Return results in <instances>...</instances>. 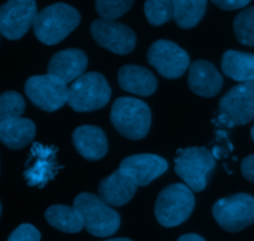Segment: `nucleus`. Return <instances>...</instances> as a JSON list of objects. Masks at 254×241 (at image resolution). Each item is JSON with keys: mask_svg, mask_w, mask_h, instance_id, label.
<instances>
[{"mask_svg": "<svg viewBox=\"0 0 254 241\" xmlns=\"http://www.w3.org/2000/svg\"><path fill=\"white\" fill-rule=\"evenodd\" d=\"M88 64L87 54L82 49L68 48L52 56L47 71L64 83H71L84 73Z\"/></svg>", "mask_w": 254, "mask_h": 241, "instance_id": "2eb2a0df", "label": "nucleus"}, {"mask_svg": "<svg viewBox=\"0 0 254 241\" xmlns=\"http://www.w3.org/2000/svg\"><path fill=\"white\" fill-rule=\"evenodd\" d=\"M25 93L35 106L44 111L59 110L67 103V83L52 74L30 77L25 83Z\"/></svg>", "mask_w": 254, "mask_h": 241, "instance_id": "1a4fd4ad", "label": "nucleus"}, {"mask_svg": "<svg viewBox=\"0 0 254 241\" xmlns=\"http://www.w3.org/2000/svg\"><path fill=\"white\" fill-rule=\"evenodd\" d=\"M216 6L223 10H237L247 6L251 0H211Z\"/></svg>", "mask_w": 254, "mask_h": 241, "instance_id": "c85d7f7f", "label": "nucleus"}, {"mask_svg": "<svg viewBox=\"0 0 254 241\" xmlns=\"http://www.w3.org/2000/svg\"><path fill=\"white\" fill-rule=\"evenodd\" d=\"M81 15L73 6L56 2L37 12L34 21V32L40 42L56 45L66 39L79 25Z\"/></svg>", "mask_w": 254, "mask_h": 241, "instance_id": "f257e3e1", "label": "nucleus"}, {"mask_svg": "<svg viewBox=\"0 0 254 241\" xmlns=\"http://www.w3.org/2000/svg\"><path fill=\"white\" fill-rule=\"evenodd\" d=\"M31 151V165L25 171V178L29 186L42 187L56 172L55 151L41 145H35Z\"/></svg>", "mask_w": 254, "mask_h": 241, "instance_id": "6ab92c4d", "label": "nucleus"}, {"mask_svg": "<svg viewBox=\"0 0 254 241\" xmlns=\"http://www.w3.org/2000/svg\"><path fill=\"white\" fill-rule=\"evenodd\" d=\"M72 143L79 155L88 161L101 160L108 152L106 134L93 125L78 126L72 134Z\"/></svg>", "mask_w": 254, "mask_h": 241, "instance_id": "dca6fc26", "label": "nucleus"}, {"mask_svg": "<svg viewBox=\"0 0 254 241\" xmlns=\"http://www.w3.org/2000/svg\"><path fill=\"white\" fill-rule=\"evenodd\" d=\"M251 136H252L253 141H254V125L252 126V130H251Z\"/></svg>", "mask_w": 254, "mask_h": 241, "instance_id": "473e14b6", "label": "nucleus"}, {"mask_svg": "<svg viewBox=\"0 0 254 241\" xmlns=\"http://www.w3.org/2000/svg\"><path fill=\"white\" fill-rule=\"evenodd\" d=\"M118 83L122 89L140 96L155 93L158 81L149 69L135 64H126L118 72Z\"/></svg>", "mask_w": 254, "mask_h": 241, "instance_id": "a211bd4d", "label": "nucleus"}, {"mask_svg": "<svg viewBox=\"0 0 254 241\" xmlns=\"http://www.w3.org/2000/svg\"><path fill=\"white\" fill-rule=\"evenodd\" d=\"M241 171H242V175L246 180L254 183V155L248 156L242 161Z\"/></svg>", "mask_w": 254, "mask_h": 241, "instance_id": "c756f323", "label": "nucleus"}, {"mask_svg": "<svg viewBox=\"0 0 254 241\" xmlns=\"http://www.w3.org/2000/svg\"><path fill=\"white\" fill-rule=\"evenodd\" d=\"M134 0H96V10L101 19L117 20L131 7Z\"/></svg>", "mask_w": 254, "mask_h": 241, "instance_id": "bb28decb", "label": "nucleus"}, {"mask_svg": "<svg viewBox=\"0 0 254 241\" xmlns=\"http://www.w3.org/2000/svg\"><path fill=\"white\" fill-rule=\"evenodd\" d=\"M73 207L83 218L84 229L93 237L108 238L116 234L121 227L118 212L109 207L99 195L81 193L74 198Z\"/></svg>", "mask_w": 254, "mask_h": 241, "instance_id": "7ed1b4c3", "label": "nucleus"}, {"mask_svg": "<svg viewBox=\"0 0 254 241\" xmlns=\"http://www.w3.org/2000/svg\"><path fill=\"white\" fill-rule=\"evenodd\" d=\"M136 187L138 186L135 182L118 168L111 176L99 182L98 194L109 205L122 207L130 202L135 194Z\"/></svg>", "mask_w": 254, "mask_h": 241, "instance_id": "f3484780", "label": "nucleus"}, {"mask_svg": "<svg viewBox=\"0 0 254 241\" xmlns=\"http://www.w3.org/2000/svg\"><path fill=\"white\" fill-rule=\"evenodd\" d=\"M236 37L245 46H254V6L243 9L233 22Z\"/></svg>", "mask_w": 254, "mask_h": 241, "instance_id": "393cba45", "label": "nucleus"}, {"mask_svg": "<svg viewBox=\"0 0 254 241\" xmlns=\"http://www.w3.org/2000/svg\"><path fill=\"white\" fill-rule=\"evenodd\" d=\"M195 197L192 190L184 183H174L164 188L155 203V218L164 228L183 224L192 214Z\"/></svg>", "mask_w": 254, "mask_h": 241, "instance_id": "20e7f679", "label": "nucleus"}, {"mask_svg": "<svg viewBox=\"0 0 254 241\" xmlns=\"http://www.w3.org/2000/svg\"><path fill=\"white\" fill-rule=\"evenodd\" d=\"M148 62L168 79L183 76L190 66V57L184 48L169 40H158L148 49Z\"/></svg>", "mask_w": 254, "mask_h": 241, "instance_id": "9d476101", "label": "nucleus"}, {"mask_svg": "<svg viewBox=\"0 0 254 241\" xmlns=\"http://www.w3.org/2000/svg\"><path fill=\"white\" fill-rule=\"evenodd\" d=\"M37 15L35 0H7L0 6V34L7 40H19L34 25Z\"/></svg>", "mask_w": 254, "mask_h": 241, "instance_id": "9b49d317", "label": "nucleus"}, {"mask_svg": "<svg viewBox=\"0 0 254 241\" xmlns=\"http://www.w3.org/2000/svg\"><path fill=\"white\" fill-rule=\"evenodd\" d=\"M212 214L223 230L241 232L254 223V197L248 193H236L221 198L213 204Z\"/></svg>", "mask_w": 254, "mask_h": 241, "instance_id": "6e6552de", "label": "nucleus"}, {"mask_svg": "<svg viewBox=\"0 0 254 241\" xmlns=\"http://www.w3.org/2000/svg\"><path fill=\"white\" fill-rule=\"evenodd\" d=\"M103 241H131L130 239H127V238H118V239H108Z\"/></svg>", "mask_w": 254, "mask_h": 241, "instance_id": "2f4dec72", "label": "nucleus"}, {"mask_svg": "<svg viewBox=\"0 0 254 241\" xmlns=\"http://www.w3.org/2000/svg\"><path fill=\"white\" fill-rule=\"evenodd\" d=\"M36 128L30 119L12 118L0 121V141L11 150H20L35 138Z\"/></svg>", "mask_w": 254, "mask_h": 241, "instance_id": "aec40b11", "label": "nucleus"}, {"mask_svg": "<svg viewBox=\"0 0 254 241\" xmlns=\"http://www.w3.org/2000/svg\"><path fill=\"white\" fill-rule=\"evenodd\" d=\"M254 119V81L242 82L227 92L218 104V121L227 128L246 125Z\"/></svg>", "mask_w": 254, "mask_h": 241, "instance_id": "0eeeda50", "label": "nucleus"}, {"mask_svg": "<svg viewBox=\"0 0 254 241\" xmlns=\"http://www.w3.org/2000/svg\"><path fill=\"white\" fill-rule=\"evenodd\" d=\"M41 234L31 224H21L10 234L7 241H40Z\"/></svg>", "mask_w": 254, "mask_h": 241, "instance_id": "cd10ccee", "label": "nucleus"}, {"mask_svg": "<svg viewBox=\"0 0 254 241\" xmlns=\"http://www.w3.org/2000/svg\"><path fill=\"white\" fill-rule=\"evenodd\" d=\"M168 161L153 153H138L124 158L119 170L135 182L138 187L150 185L168 171Z\"/></svg>", "mask_w": 254, "mask_h": 241, "instance_id": "ddd939ff", "label": "nucleus"}, {"mask_svg": "<svg viewBox=\"0 0 254 241\" xmlns=\"http://www.w3.org/2000/svg\"><path fill=\"white\" fill-rule=\"evenodd\" d=\"M222 72L237 82L254 81V53L228 49L221 61Z\"/></svg>", "mask_w": 254, "mask_h": 241, "instance_id": "412c9836", "label": "nucleus"}, {"mask_svg": "<svg viewBox=\"0 0 254 241\" xmlns=\"http://www.w3.org/2000/svg\"><path fill=\"white\" fill-rule=\"evenodd\" d=\"M213 153L205 147L179 150L175 158V172L193 192H202L215 170Z\"/></svg>", "mask_w": 254, "mask_h": 241, "instance_id": "423d86ee", "label": "nucleus"}, {"mask_svg": "<svg viewBox=\"0 0 254 241\" xmlns=\"http://www.w3.org/2000/svg\"><path fill=\"white\" fill-rule=\"evenodd\" d=\"M144 12L153 26H160L174 19L175 4L174 0H146Z\"/></svg>", "mask_w": 254, "mask_h": 241, "instance_id": "b1692460", "label": "nucleus"}, {"mask_svg": "<svg viewBox=\"0 0 254 241\" xmlns=\"http://www.w3.org/2000/svg\"><path fill=\"white\" fill-rule=\"evenodd\" d=\"M45 219L55 229L68 234H76L84 228L83 218L74 207L51 205L45 212Z\"/></svg>", "mask_w": 254, "mask_h": 241, "instance_id": "4be33fe9", "label": "nucleus"}, {"mask_svg": "<svg viewBox=\"0 0 254 241\" xmlns=\"http://www.w3.org/2000/svg\"><path fill=\"white\" fill-rule=\"evenodd\" d=\"M222 86V76L211 62L198 59L190 66L189 87L195 94L205 98H212L220 93Z\"/></svg>", "mask_w": 254, "mask_h": 241, "instance_id": "4468645a", "label": "nucleus"}, {"mask_svg": "<svg viewBox=\"0 0 254 241\" xmlns=\"http://www.w3.org/2000/svg\"><path fill=\"white\" fill-rule=\"evenodd\" d=\"M174 20L181 29H192L205 16L207 0H174Z\"/></svg>", "mask_w": 254, "mask_h": 241, "instance_id": "5701e85b", "label": "nucleus"}, {"mask_svg": "<svg viewBox=\"0 0 254 241\" xmlns=\"http://www.w3.org/2000/svg\"><path fill=\"white\" fill-rule=\"evenodd\" d=\"M176 241H206L202 237L197 234H185L179 238Z\"/></svg>", "mask_w": 254, "mask_h": 241, "instance_id": "7c9ffc66", "label": "nucleus"}, {"mask_svg": "<svg viewBox=\"0 0 254 241\" xmlns=\"http://www.w3.org/2000/svg\"><path fill=\"white\" fill-rule=\"evenodd\" d=\"M25 110V101L16 92H5L0 96V121L19 118Z\"/></svg>", "mask_w": 254, "mask_h": 241, "instance_id": "a878e982", "label": "nucleus"}, {"mask_svg": "<svg viewBox=\"0 0 254 241\" xmlns=\"http://www.w3.org/2000/svg\"><path fill=\"white\" fill-rule=\"evenodd\" d=\"M0 213H1V205H0Z\"/></svg>", "mask_w": 254, "mask_h": 241, "instance_id": "72a5a7b5", "label": "nucleus"}, {"mask_svg": "<svg viewBox=\"0 0 254 241\" xmlns=\"http://www.w3.org/2000/svg\"><path fill=\"white\" fill-rule=\"evenodd\" d=\"M111 120L121 135L130 140H140L149 133L151 111L148 104L130 96L118 98L112 105Z\"/></svg>", "mask_w": 254, "mask_h": 241, "instance_id": "f03ea898", "label": "nucleus"}, {"mask_svg": "<svg viewBox=\"0 0 254 241\" xmlns=\"http://www.w3.org/2000/svg\"><path fill=\"white\" fill-rule=\"evenodd\" d=\"M111 87L97 72L83 73L68 88L67 104L77 113H87L104 108L111 99Z\"/></svg>", "mask_w": 254, "mask_h": 241, "instance_id": "39448f33", "label": "nucleus"}, {"mask_svg": "<svg viewBox=\"0 0 254 241\" xmlns=\"http://www.w3.org/2000/svg\"><path fill=\"white\" fill-rule=\"evenodd\" d=\"M91 34L99 46L113 53L128 54L135 48V32L116 20H94L91 25Z\"/></svg>", "mask_w": 254, "mask_h": 241, "instance_id": "f8f14e48", "label": "nucleus"}]
</instances>
